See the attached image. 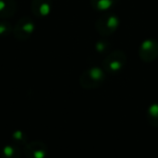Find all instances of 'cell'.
Wrapping results in <instances>:
<instances>
[{"label":"cell","mask_w":158,"mask_h":158,"mask_svg":"<svg viewBox=\"0 0 158 158\" xmlns=\"http://www.w3.org/2000/svg\"><path fill=\"white\" fill-rule=\"evenodd\" d=\"M11 140H12V143L18 145V146H24L27 143L28 141V137L26 135V133L22 131H13L12 135H11Z\"/></svg>","instance_id":"11"},{"label":"cell","mask_w":158,"mask_h":158,"mask_svg":"<svg viewBox=\"0 0 158 158\" xmlns=\"http://www.w3.org/2000/svg\"><path fill=\"white\" fill-rule=\"evenodd\" d=\"M34 28L35 25L33 20L30 17L24 16L17 21L12 32L17 40L25 41L28 38H30V36L34 31Z\"/></svg>","instance_id":"4"},{"label":"cell","mask_w":158,"mask_h":158,"mask_svg":"<svg viewBox=\"0 0 158 158\" xmlns=\"http://www.w3.org/2000/svg\"><path fill=\"white\" fill-rule=\"evenodd\" d=\"M140 58L146 63L155 61L158 57V42L156 39H146L139 48Z\"/></svg>","instance_id":"5"},{"label":"cell","mask_w":158,"mask_h":158,"mask_svg":"<svg viewBox=\"0 0 158 158\" xmlns=\"http://www.w3.org/2000/svg\"><path fill=\"white\" fill-rule=\"evenodd\" d=\"M118 0H91L92 7L98 11H105L114 6Z\"/></svg>","instance_id":"10"},{"label":"cell","mask_w":158,"mask_h":158,"mask_svg":"<svg viewBox=\"0 0 158 158\" xmlns=\"http://www.w3.org/2000/svg\"><path fill=\"white\" fill-rule=\"evenodd\" d=\"M119 26V19L111 13L101 15L95 22L96 31L103 37L112 35Z\"/></svg>","instance_id":"3"},{"label":"cell","mask_w":158,"mask_h":158,"mask_svg":"<svg viewBox=\"0 0 158 158\" xmlns=\"http://www.w3.org/2000/svg\"><path fill=\"white\" fill-rule=\"evenodd\" d=\"M23 155L26 158H45L48 148L47 145L40 141L27 143L23 146Z\"/></svg>","instance_id":"6"},{"label":"cell","mask_w":158,"mask_h":158,"mask_svg":"<svg viewBox=\"0 0 158 158\" xmlns=\"http://www.w3.org/2000/svg\"><path fill=\"white\" fill-rule=\"evenodd\" d=\"M106 80L105 71L102 69L94 67L86 69L80 77V84L85 89H94L101 86Z\"/></svg>","instance_id":"1"},{"label":"cell","mask_w":158,"mask_h":158,"mask_svg":"<svg viewBox=\"0 0 158 158\" xmlns=\"http://www.w3.org/2000/svg\"><path fill=\"white\" fill-rule=\"evenodd\" d=\"M21 150L19 149V146L11 143L6 145L1 153H0V157L1 158H20L21 157Z\"/></svg>","instance_id":"9"},{"label":"cell","mask_w":158,"mask_h":158,"mask_svg":"<svg viewBox=\"0 0 158 158\" xmlns=\"http://www.w3.org/2000/svg\"><path fill=\"white\" fill-rule=\"evenodd\" d=\"M52 8L51 0H31V12L37 17L47 16Z\"/></svg>","instance_id":"7"},{"label":"cell","mask_w":158,"mask_h":158,"mask_svg":"<svg viewBox=\"0 0 158 158\" xmlns=\"http://www.w3.org/2000/svg\"><path fill=\"white\" fill-rule=\"evenodd\" d=\"M17 10V4L15 0H0V18H11Z\"/></svg>","instance_id":"8"},{"label":"cell","mask_w":158,"mask_h":158,"mask_svg":"<svg viewBox=\"0 0 158 158\" xmlns=\"http://www.w3.org/2000/svg\"><path fill=\"white\" fill-rule=\"evenodd\" d=\"M13 31V28L8 21L2 20L0 21V36L6 37Z\"/></svg>","instance_id":"12"},{"label":"cell","mask_w":158,"mask_h":158,"mask_svg":"<svg viewBox=\"0 0 158 158\" xmlns=\"http://www.w3.org/2000/svg\"><path fill=\"white\" fill-rule=\"evenodd\" d=\"M108 43L106 42H104V41H100L96 44V50L99 52V53H104L106 50H107L108 48Z\"/></svg>","instance_id":"13"},{"label":"cell","mask_w":158,"mask_h":158,"mask_svg":"<svg viewBox=\"0 0 158 158\" xmlns=\"http://www.w3.org/2000/svg\"><path fill=\"white\" fill-rule=\"evenodd\" d=\"M126 62V54L122 50H115L106 56L102 65L105 71L108 74H117L122 70Z\"/></svg>","instance_id":"2"}]
</instances>
